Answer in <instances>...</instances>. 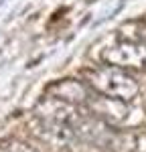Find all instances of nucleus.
Instances as JSON below:
<instances>
[{
	"label": "nucleus",
	"mask_w": 146,
	"mask_h": 152,
	"mask_svg": "<svg viewBox=\"0 0 146 152\" xmlns=\"http://www.w3.org/2000/svg\"><path fill=\"white\" fill-rule=\"evenodd\" d=\"M87 83L93 87V91L110 99L118 102H128L138 94V85L130 75H126L116 65H101L96 69H89L87 73Z\"/></svg>",
	"instance_id": "1"
}]
</instances>
